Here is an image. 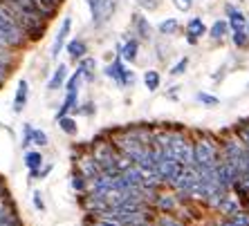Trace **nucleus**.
Wrapping results in <instances>:
<instances>
[{"label":"nucleus","instance_id":"39448f33","mask_svg":"<svg viewBox=\"0 0 249 226\" xmlns=\"http://www.w3.org/2000/svg\"><path fill=\"white\" fill-rule=\"evenodd\" d=\"M70 18H65L63 20V25H61V29H58V34H56V38H54V45H52V56L56 58L58 54H61V49H63V45H65V38H68V34H70Z\"/></svg>","mask_w":249,"mask_h":226},{"label":"nucleus","instance_id":"f03ea898","mask_svg":"<svg viewBox=\"0 0 249 226\" xmlns=\"http://www.w3.org/2000/svg\"><path fill=\"white\" fill-rule=\"evenodd\" d=\"M164 150L173 157L175 161H180L182 166L193 163V148L182 137H166L164 139Z\"/></svg>","mask_w":249,"mask_h":226},{"label":"nucleus","instance_id":"4468645a","mask_svg":"<svg viewBox=\"0 0 249 226\" xmlns=\"http://www.w3.org/2000/svg\"><path fill=\"white\" fill-rule=\"evenodd\" d=\"M124 70H126V67H124V65H122V61L117 58V61H115V63H112V65H108V70H106V74H108V76H112L115 81H119V83H122V74H124Z\"/></svg>","mask_w":249,"mask_h":226},{"label":"nucleus","instance_id":"6e6552de","mask_svg":"<svg viewBox=\"0 0 249 226\" xmlns=\"http://www.w3.org/2000/svg\"><path fill=\"white\" fill-rule=\"evenodd\" d=\"M227 12H229V25H231L233 32H240V29L247 27V18H245L240 12H236L233 7H229Z\"/></svg>","mask_w":249,"mask_h":226},{"label":"nucleus","instance_id":"c9c22d12","mask_svg":"<svg viewBox=\"0 0 249 226\" xmlns=\"http://www.w3.org/2000/svg\"><path fill=\"white\" fill-rule=\"evenodd\" d=\"M52 2H54V5H56V2H61V0H52Z\"/></svg>","mask_w":249,"mask_h":226},{"label":"nucleus","instance_id":"c85d7f7f","mask_svg":"<svg viewBox=\"0 0 249 226\" xmlns=\"http://www.w3.org/2000/svg\"><path fill=\"white\" fill-rule=\"evenodd\" d=\"M43 195H41V193H34V206H36V209H38V210H43V209H45V204H43Z\"/></svg>","mask_w":249,"mask_h":226},{"label":"nucleus","instance_id":"f704fd0d","mask_svg":"<svg viewBox=\"0 0 249 226\" xmlns=\"http://www.w3.org/2000/svg\"><path fill=\"white\" fill-rule=\"evenodd\" d=\"M243 139L247 141V145H249V130H245V132H243Z\"/></svg>","mask_w":249,"mask_h":226},{"label":"nucleus","instance_id":"393cba45","mask_svg":"<svg viewBox=\"0 0 249 226\" xmlns=\"http://www.w3.org/2000/svg\"><path fill=\"white\" fill-rule=\"evenodd\" d=\"M197 99L202 101L204 105H218V99H215V97H211V94H202V92H200V94H197Z\"/></svg>","mask_w":249,"mask_h":226},{"label":"nucleus","instance_id":"0eeeda50","mask_svg":"<svg viewBox=\"0 0 249 226\" xmlns=\"http://www.w3.org/2000/svg\"><path fill=\"white\" fill-rule=\"evenodd\" d=\"M27 103V81H20L18 83V90H16V99H14V112H20Z\"/></svg>","mask_w":249,"mask_h":226},{"label":"nucleus","instance_id":"2eb2a0df","mask_svg":"<svg viewBox=\"0 0 249 226\" xmlns=\"http://www.w3.org/2000/svg\"><path fill=\"white\" fill-rule=\"evenodd\" d=\"M144 83H146V87H148L151 92H155L157 87H160V74H157V72H153V70H148L144 74Z\"/></svg>","mask_w":249,"mask_h":226},{"label":"nucleus","instance_id":"2f4dec72","mask_svg":"<svg viewBox=\"0 0 249 226\" xmlns=\"http://www.w3.org/2000/svg\"><path fill=\"white\" fill-rule=\"evenodd\" d=\"M160 206H164V209H173V199H160Z\"/></svg>","mask_w":249,"mask_h":226},{"label":"nucleus","instance_id":"dca6fc26","mask_svg":"<svg viewBox=\"0 0 249 226\" xmlns=\"http://www.w3.org/2000/svg\"><path fill=\"white\" fill-rule=\"evenodd\" d=\"M122 56L126 58V61H130V63H133L135 58H137V41H128L126 47L122 49Z\"/></svg>","mask_w":249,"mask_h":226},{"label":"nucleus","instance_id":"bb28decb","mask_svg":"<svg viewBox=\"0 0 249 226\" xmlns=\"http://www.w3.org/2000/svg\"><path fill=\"white\" fill-rule=\"evenodd\" d=\"M193 5V0H175V7L178 9H182V12H189Z\"/></svg>","mask_w":249,"mask_h":226},{"label":"nucleus","instance_id":"4be33fe9","mask_svg":"<svg viewBox=\"0 0 249 226\" xmlns=\"http://www.w3.org/2000/svg\"><path fill=\"white\" fill-rule=\"evenodd\" d=\"M25 130V137H23V145H29V144H34V128L29 126V123H25L23 126Z\"/></svg>","mask_w":249,"mask_h":226},{"label":"nucleus","instance_id":"9d476101","mask_svg":"<svg viewBox=\"0 0 249 226\" xmlns=\"http://www.w3.org/2000/svg\"><path fill=\"white\" fill-rule=\"evenodd\" d=\"M65 74H68V70H65V65H58V70L54 72V76L50 79V83H47V90H56V87L63 85Z\"/></svg>","mask_w":249,"mask_h":226},{"label":"nucleus","instance_id":"9b49d317","mask_svg":"<svg viewBox=\"0 0 249 226\" xmlns=\"http://www.w3.org/2000/svg\"><path fill=\"white\" fill-rule=\"evenodd\" d=\"M25 163H27V168L32 170V175H36V168H41V163H43L41 152H27V155H25Z\"/></svg>","mask_w":249,"mask_h":226},{"label":"nucleus","instance_id":"5701e85b","mask_svg":"<svg viewBox=\"0 0 249 226\" xmlns=\"http://www.w3.org/2000/svg\"><path fill=\"white\" fill-rule=\"evenodd\" d=\"M218 206H220V210H222V213H233V210L238 209V206H236V204H233L229 197H222V202L218 204Z\"/></svg>","mask_w":249,"mask_h":226},{"label":"nucleus","instance_id":"7c9ffc66","mask_svg":"<svg viewBox=\"0 0 249 226\" xmlns=\"http://www.w3.org/2000/svg\"><path fill=\"white\" fill-rule=\"evenodd\" d=\"M5 70H7V61L2 56H0V79L5 76Z\"/></svg>","mask_w":249,"mask_h":226},{"label":"nucleus","instance_id":"a211bd4d","mask_svg":"<svg viewBox=\"0 0 249 226\" xmlns=\"http://www.w3.org/2000/svg\"><path fill=\"white\" fill-rule=\"evenodd\" d=\"M90 5V14H92V20L99 23L101 20V7H104V0H88Z\"/></svg>","mask_w":249,"mask_h":226},{"label":"nucleus","instance_id":"e433bc0d","mask_svg":"<svg viewBox=\"0 0 249 226\" xmlns=\"http://www.w3.org/2000/svg\"><path fill=\"white\" fill-rule=\"evenodd\" d=\"M247 34H249V20H247Z\"/></svg>","mask_w":249,"mask_h":226},{"label":"nucleus","instance_id":"f8f14e48","mask_svg":"<svg viewBox=\"0 0 249 226\" xmlns=\"http://www.w3.org/2000/svg\"><path fill=\"white\" fill-rule=\"evenodd\" d=\"M227 29H229V23H225V20H215V23L211 25V32H209V34H211L213 41H220L222 36L227 34Z\"/></svg>","mask_w":249,"mask_h":226},{"label":"nucleus","instance_id":"a878e982","mask_svg":"<svg viewBox=\"0 0 249 226\" xmlns=\"http://www.w3.org/2000/svg\"><path fill=\"white\" fill-rule=\"evenodd\" d=\"M186 65H189V61H186V58H182V61H180L178 65H173V70H171V74H173V76L182 74V72L186 70Z\"/></svg>","mask_w":249,"mask_h":226},{"label":"nucleus","instance_id":"f257e3e1","mask_svg":"<svg viewBox=\"0 0 249 226\" xmlns=\"http://www.w3.org/2000/svg\"><path fill=\"white\" fill-rule=\"evenodd\" d=\"M0 34L7 41V45H20L23 43V27L18 25V20L9 14L5 5L0 7Z\"/></svg>","mask_w":249,"mask_h":226},{"label":"nucleus","instance_id":"1a4fd4ad","mask_svg":"<svg viewBox=\"0 0 249 226\" xmlns=\"http://www.w3.org/2000/svg\"><path fill=\"white\" fill-rule=\"evenodd\" d=\"M86 52H88V47H86V43L83 41H72V43H68V54H70V58H83L86 56Z\"/></svg>","mask_w":249,"mask_h":226},{"label":"nucleus","instance_id":"f3484780","mask_svg":"<svg viewBox=\"0 0 249 226\" xmlns=\"http://www.w3.org/2000/svg\"><path fill=\"white\" fill-rule=\"evenodd\" d=\"M220 226H249V217L243 213H238V215H231V220L222 222Z\"/></svg>","mask_w":249,"mask_h":226},{"label":"nucleus","instance_id":"6ab92c4d","mask_svg":"<svg viewBox=\"0 0 249 226\" xmlns=\"http://www.w3.org/2000/svg\"><path fill=\"white\" fill-rule=\"evenodd\" d=\"M160 32H162V34H166V36L175 34V32H178V20H175V18H168V20L160 23Z\"/></svg>","mask_w":249,"mask_h":226},{"label":"nucleus","instance_id":"412c9836","mask_svg":"<svg viewBox=\"0 0 249 226\" xmlns=\"http://www.w3.org/2000/svg\"><path fill=\"white\" fill-rule=\"evenodd\" d=\"M233 43H236L238 47H247V43H249V34L245 32V29H240V32H233Z\"/></svg>","mask_w":249,"mask_h":226},{"label":"nucleus","instance_id":"b1692460","mask_svg":"<svg viewBox=\"0 0 249 226\" xmlns=\"http://www.w3.org/2000/svg\"><path fill=\"white\" fill-rule=\"evenodd\" d=\"M34 144L36 145H45L47 144V134L43 130H34Z\"/></svg>","mask_w":249,"mask_h":226},{"label":"nucleus","instance_id":"ddd939ff","mask_svg":"<svg viewBox=\"0 0 249 226\" xmlns=\"http://www.w3.org/2000/svg\"><path fill=\"white\" fill-rule=\"evenodd\" d=\"M135 27H137V34L142 36V38H146V41L151 38V25L146 23V18H142L139 14L135 16Z\"/></svg>","mask_w":249,"mask_h":226},{"label":"nucleus","instance_id":"473e14b6","mask_svg":"<svg viewBox=\"0 0 249 226\" xmlns=\"http://www.w3.org/2000/svg\"><path fill=\"white\" fill-rule=\"evenodd\" d=\"M72 186H74V188H79V191H81V188H83V181H81V179H76V177H74V179H72Z\"/></svg>","mask_w":249,"mask_h":226},{"label":"nucleus","instance_id":"c756f323","mask_svg":"<svg viewBox=\"0 0 249 226\" xmlns=\"http://www.w3.org/2000/svg\"><path fill=\"white\" fill-rule=\"evenodd\" d=\"M160 226H182L180 222H175V220H171V217H164L162 222H160Z\"/></svg>","mask_w":249,"mask_h":226},{"label":"nucleus","instance_id":"7ed1b4c3","mask_svg":"<svg viewBox=\"0 0 249 226\" xmlns=\"http://www.w3.org/2000/svg\"><path fill=\"white\" fill-rule=\"evenodd\" d=\"M215 148L209 141H200L193 148V168H215Z\"/></svg>","mask_w":249,"mask_h":226},{"label":"nucleus","instance_id":"20e7f679","mask_svg":"<svg viewBox=\"0 0 249 226\" xmlns=\"http://www.w3.org/2000/svg\"><path fill=\"white\" fill-rule=\"evenodd\" d=\"M180 191H184V193H191L193 188H196L197 184H200V175H197V170L196 168H186V170H182L180 175H178V179L173 181Z\"/></svg>","mask_w":249,"mask_h":226},{"label":"nucleus","instance_id":"4c0bfd02","mask_svg":"<svg viewBox=\"0 0 249 226\" xmlns=\"http://www.w3.org/2000/svg\"><path fill=\"white\" fill-rule=\"evenodd\" d=\"M104 5H108V0H104Z\"/></svg>","mask_w":249,"mask_h":226},{"label":"nucleus","instance_id":"72a5a7b5","mask_svg":"<svg viewBox=\"0 0 249 226\" xmlns=\"http://www.w3.org/2000/svg\"><path fill=\"white\" fill-rule=\"evenodd\" d=\"M0 220H7V209L0 204Z\"/></svg>","mask_w":249,"mask_h":226},{"label":"nucleus","instance_id":"cd10ccee","mask_svg":"<svg viewBox=\"0 0 249 226\" xmlns=\"http://www.w3.org/2000/svg\"><path fill=\"white\" fill-rule=\"evenodd\" d=\"M139 5L144 7V9H155L160 5V0H139Z\"/></svg>","mask_w":249,"mask_h":226},{"label":"nucleus","instance_id":"aec40b11","mask_svg":"<svg viewBox=\"0 0 249 226\" xmlns=\"http://www.w3.org/2000/svg\"><path fill=\"white\" fill-rule=\"evenodd\" d=\"M58 126H61V130H63V132H68V134H74L76 132V123L72 121V119H68V116H61V119H58Z\"/></svg>","mask_w":249,"mask_h":226},{"label":"nucleus","instance_id":"423d86ee","mask_svg":"<svg viewBox=\"0 0 249 226\" xmlns=\"http://www.w3.org/2000/svg\"><path fill=\"white\" fill-rule=\"evenodd\" d=\"M207 32V27H204L202 18H193L191 23L186 25V36H189V43H197V38Z\"/></svg>","mask_w":249,"mask_h":226}]
</instances>
